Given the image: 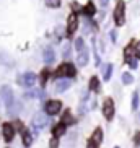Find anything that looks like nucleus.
Masks as SVG:
<instances>
[{
  "instance_id": "nucleus-23",
  "label": "nucleus",
  "mask_w": 140,
  "mask_h": 148,
  "mask_svg": "<svg viewBox=\"0 0 140 148\" xmlns=\"http://www.w3.org/2000/svg\"><path fill=\"white\" fill-rule=\"evenodd\" d=\"M23 142H25L26 147H30V145H31V135H30V132H25V134H23Z\"/></svg>"
},
{
  "instance_id": "nucleus-2",
  "label": "nucleus",
  "mask_w": 140,
  "mask_h": 148,
  "mask_svg": "<svg viewBox=\"0 0 140 148\" xmlns=\"http://www.w3.org/2000/svg\"><path fill=\"white\" fill-rule=\"evenodd\" d=\"M0 95H2V99H3L5 106L8 111H12V106L15 103V98H13V91H12V88L10 86H2L0 90Z\"/></svg>"
},
{
  "instance_id": "nucleus-1",
  "label": "nucleus",
  "mask_w": 140,
  "mask_h": 148,
  "mask_svg": "<svg viewBox=\"0 0 140 148\" xmlns=\"http://www.w3.org/2000/svg\"><path fill=\"white\" fill-rule=\"evenodd\" d=\"M124 13H126V3L122 0H119L117 5H116V10H114V23H116V26H122L124 25Z\"/></svg>"
},
{
  "instance_id": "nucleus-22",
  "label": "nucleus",
  "mask_w": 140,
  "mask_h": 148,
  "mask_svg": "<svg viewBox=\"0 0 140 148\" xmlns=\"http://www.w3.org/2000/svg\"><path fill=\"white\" fill-rule=\"evenodd\" d=\"M69 122H72V116H70V111H67V112L64 114V117H62V124H64V125H67Z\"/></svg>"
},
{
  "instance_id": "nucleus-26",
  "label": "nucleus",
  "mask_w": 140,
  "mask_h": 148,
  "mask_svg": "<svg viewBox=\"0 0 140 148\" xmlns=\"http://www.w3.org/2000/svg\"><path fill=\"white\" fill-rule=\"evenodd\" d=\"M41 82H43V85L47 82V72H43V78H41Z\"/></svg>"
},
{
  "instance_id": "nucleus-32",
  "label": "nucleus",
  "mask_w": 140,
  "mask_h": 148,
  "mask_svg": "<svg viewBox=\"0 0 140 148\" xmlns=\"http://www.w3.org/2000/svg\"><path fill=\"white\" fill-rule=\"evenodd\" d=\"M114 148H119V147H114Z\"/></svg>"
},
{
  "instance_id": "nucleus-4",
  "label": "nucleus",
  "mask_w": 140,
  "mask_h": 148,
  "mask_svg": "<svg viewBox=\"0 0 140 148\" xmlns=\"http://www.w3.org/2000/svg\"><path fill=\"white\" fill-rule=\"evenodd\" d=\"M62 108V103L60 101H56V99H51L46 103V106H44V111H46V114L47 116H56L59 111H60Z\"/></svg>"
},
{
  "instance_id": "nucleus-27",
  "label": "nucleus",
  "mask_w": 140,
  "mask_h": 148,
  "mask_svg": "<svg viewBox=\"0 0 140 148\" xmlns=\"http://www.w3.org/2000/svg\"><path fill=\"white\" fill-rule=\"evenodd\" d=\"M88 148H98V143H95L93 140H90V143H88Z\"/></svg>"
},
{
  "instance_id": "nucleus-29",
  "label": "nucleus",
  "mask_w": 140,
  "mask_h": 148,
  "mask_svg": "<svg viewBox=\"0 0 140 148\" xmlns=\"http://www.w3.org/2000/svg\"><path fill=\"white\" fill-rule=\"evenodd\" d=\"M108 3H109V0H100V5H101V7H106Z\"/></svg>"
},
{
  "instance_id": "nucleus-5",
  "label": "nucleus",
  "mask_w": 140,
  "mask_h": 148,
  "mask_svg": "<svg viewBox=\"0 0 140 148\" xmlns=\"http://www.w3.org/2000/svg\"><path fill=\"white\" fill-rule=\"evenodd\" d=\"M78 28V18H77V13H70L69 20H67V34L72 36Z\"/></svg>"
},
{
  "instance_id": "nucleus-16",
  "label": "nucleus",
  "mask_w": 140,
  "mask_h": 148,
  "mask_svg": "<svg viewBox=\"0 0 140 148\" xmlns=\"http://www.w3.org/2000/svg\"><path fill=\"white\" fill-rule=\"evenodd\" d=\"M98 88H100V80H98L96 77H93V78L90 80V90H91V91H96Z\"/></svg>"
},
{
  "instance_id": "nucleus-3",
  "label": "nucleus",
  "mask_w": 140,
  "mask_h": 148,
  "mask_svg": "<svg viewBox=\"0 0 140 148\" xmlns=\"http://www.w3.org/2000/svg\"><path fill=\"white\" fill-rule=\"evenodd\" d=\"M75 73H77V69H75L72 64H69V62L62 64V65L56 70V77H75Z\"/></svg>"
},
{
  "instance_id": "nucleus-30",
  "label": "nucleus",
  "mask_w": 140,
  "mask_h": 148,
  "mask_svg": "<svg viewBox=\"0 0 140 148\" xmlns=\"http://www.w3.org/2000/svg\"><path fill=\"white\" fill-rule=\"evenodd\" d=\"M111 38H113V42H116V31H111Z\"/></svg>"
},
{
  "instance_id": "nucleus-18",
  "label": "nucleus",
  "mask_w": 140,
  "mask_h": 148,
  "mask_svg": "<svg viewBox=\"0 0 140 148\" xmlns=\"http://www.w3.org/2000/svg\"><path fill=\"white\" fill-rule=\"evenodd\" d=\"M46 5H47L49 8H57V7H60V0H44Z\"/></svg>"
},
{
  "instance_id": "nucleus-7",
  "label": "nucleus",
  "mask_w": 140,
  "mask_h": 148,
  "mask_svg": "<svg viewBox=\"0 0 140 148\" xmlns=\"http://www.w3.org/2000/svg\"><path fill=\"white\" fill-rule=\"evenodd\" d=\"M36 75L34 73H31V72H26V73L23 75L21 77V80H20V82H21V85L23 86H26V88H31V86H34L36 85Z\"/></svg>"
},
{
  "instance_id": "nucleus-28",
  "label": "nucleus",
  "mask_w": 140,
  "mask_h": 148,
  "mask_svg": "<svg viewBox=\"0 0 140 148\" xmlns=\"http://www.w3.org/2000/svg\"><path fill=\"white\" fill-rule=\"evenodd\" d=\"M135 52H137V57H140V42L135 44Z\"/></svg>"
},
{
  "instance_id": "nucleus-19",
  "label": "nucleus",
  "mask_w": 140,
  "mask_h": 148,
  "mask_svg": "<svg viewBox=\"0 0 140 148\" xmlns=\"http://www.w3.org/2000/svg\"><path fill=\"white\" fill-rule=\"evenodd\" d=\"M132 82H134V78H132V75L129 73V72L122 73V83H124V85H130Z\"/></svg>"
},
{
  "instance_id": "nucleus-24",
  "label": "nucleus",
  "mask_w": 140,
  "mask_h": 148,
  "mask_svg": "<svg viewBox=\"0 0 140 148\" xmlns=\"http://www.w3.org/2000/svg\"><path fill=\"white\" fill-rule=\"evenodd\" d=\"M127 62H129L130 69H137V59H127Z\"/></svg>"
},
{
  "instance_id": "nucleus-11",
  "label": "nucleus",
  "mask_w": 140,
  "mask_h": 148,
  "mask_svg": "<svg viewBox=\"0 0 140 148\" xmlns=\"http://www.w3.org/2000/svg\"><path fill=\"white\" fill-rule=\"evenodd\" d=\"M43 59L46 64H52L54 59H56V54H54V51L51 47H46L44 49V52H43Z\"/></svg>"
},
{
  "instance_id": "nucleus-9",
  "label": "nucleus",
  "mask_w": 140,
  "mask_h": 148,
  "mask_svg": "<svg viewBox=\"0 0 140 148\" xmlns=\"http://www.w3.org/2000/svg\"><path fill=\"white\" fill-rule=\"evenodd\" d=\"M46 124H47V119L44 117L43 114H38V116H34V119H33V127H34V129H43Z\"/></svg>"
},
{
  "instance_id": "nucleus-25",
  "label": "nucleus",
  "mask_w": 140,
  "mask_h": 148,
  "mask_svg": "<svg viewBox=\"0 0 140 148\" xmlns=\"http://www.w3.org/2000/svg\"><path fill=\"white\" fill-rule=\"evenodd\" d=\"M57 145H59V140H57L56 137H54V140H52V142H51V148H56Z\"/></svg>"
},
{
  "instance_id": "nucleus-12",
  "label": "nucleus",
  "mask_w": 140,
  "mask_h": 148,
  "mask_svg": "<svg viewBox=\"0 0 140 148\" xmlns=\"http://www.w3.org/2000/svg\"><path fill=\"white\" fill-rule=\"evenodd\" d=\"M78 65H82V67H85L88 64V51L86 49H82V51H78Z\"/></svg>"
},
{
  "instance_id": "nucleus-6",
  "label": "nucleus",
  "mask_w": 140,
  "mask_h": 148,
  "mask_svg": "<svg viewBox=\"0 0 140 148\" xmlns=\"http://www.w3.org/2000/svg\"><path fill=\"white\" fill-rule=\"evenodd\" d=\"M103 114H104V117L108 121H111L114 117V101L111 98H108L104 101V104H103Z\"/></svg>"
},
{
  "instance_id": "nucleus-31",
  "label": "nucleus",
  "mask_w": 140,
  "mask_h": 148,
  "mask_svg": "<svg viewBox=\"0 0 140 148\" xmlns=\"http://www.w3.org/2000/svg\"><path fill=\"white\" fill-rule=\"evenodd\" d=\"M137 143H139V145H140V134H139V135H137Z\"/></svg>"
},
{
  "instance_id": "nucleus-10",
  "label": "nucleus",
  "mask_w": 140,
  "mask_h": 148,
  "mask_svg": "<svg viewBox=\"0 0 140 148\" xmlns=\"http://www.w3.org/2000/svg\"><path fill=\"white\" fill-rule=\"evenodd\" d=\"M70 88V82L69 80H57L56 82V91L57 93H64Z\"/></svg>"
},
{
  "instance_id": "nucleus-17",
  "label": "nucleus",
  "mask_w": 140,
  "mask_h": 148,
  "mask_svg": "<svg viewBox=\"0 0 140 148\" xmlns=\"http://www.w3.org/2000/svg\"><path fill=\"white\" fill-rule=\"evenodd\" d=\"M113 65H111V64H109V65H108V67H106V70H104V77H103V78H104L106 80V82H109V80H111V75H113Z\"/></svg>"
},
{
  "instance_id": "nucleus-14",
  "label": "nucleus",
  "mask_w": 140,
  "mask_h": 148,
  "mask_svg": "<svg viewBox=\"0 0 140 148\" xmlns=\"http://www.w3.org/2000/svg\"><path fill=\"white\" fill-rule=\"evenodd\" d=\"M82 12H83L85 15H88V16H93V15L96 13V10H95V5H93L91 2H90V3H88V5H85V7H83V10H82Z\"/></svg>"
},
{
  "instance_id": "nucleus-15",
  "label": "nucleus",
  "mask_w": 140,
  "mask_h": 148,
  "mask_svg": "<svg viewBox=\"0 0 140 148\" xmlns=\"http://www.w3.org/2000/svg\"><path fill=\"white\" fill-rule=\"evenodd\" d=\"M93 142L95 143H101V140H103V132H101V129H96V132L93 134Z\"/></svg>"
},
{
  "instance_id": "nucleus-21",
  "label": "nucleus",
  "mask_w": 140,
  "mask_h": 148,
  "mask_svg": "<svg viewBox=\"0 0 140 148\" xmlns=\"http://www.w3.org/2000/svg\"><path fill=\"white\" fill-rule=\"evenodd\" d=\"M83 47H85V41H83V38H78V39L75 41V49H77V51H82Z\"/></svg>"
},
{
  "instance_id": "nucleus-20",
  "label": "nucleus",
  "mask_w": 140,
  "mask_h": 148,
  "mask_svg": "<svg viewBox=\"0 0 140 148\" xmlns=\"http://www.w3.org/2000/svg\"><path fill=\"white\" fill-rule=\"evenodd\" d=\"M137 106H139V93H134V95H132V109H134V111H135L137 109Z\"/></svg>"
},
{
  "instance_id": "nucleus-8",
  "label": "nucleus",
  "mask_w": 140,
  "mask_h": 148,
  "mask_svg": "<svg viewBox=\"0 0 140 148\" xmlns=\"http://www.w3.org/2000/svg\"><path fill=\"white\" fill-rule=\"evenodd\" d=\"M2 134H3V138L5 142H12L15 137V129L12 124H3V127H2Z\"/></svg>"
},
{
  "instance_id": "nucleus-13",
  "label": "nucleus",
  "mask_w": 140,
  "mask_h": 148,
  "mask_svg": "<svg viewBox=\"0 0 140 148\" xmlns=\"http://www.w3.org/2000/svg\"><path fill=\"white\" fill-rule=\"evenodd\" d=\"M65 127H67V125H64L62 122H60V124H57V125L54 127V130H52L54 137H56V138H57V137H60V135L64 134V132H65Z\"/></svg>"
}]
</instances>
